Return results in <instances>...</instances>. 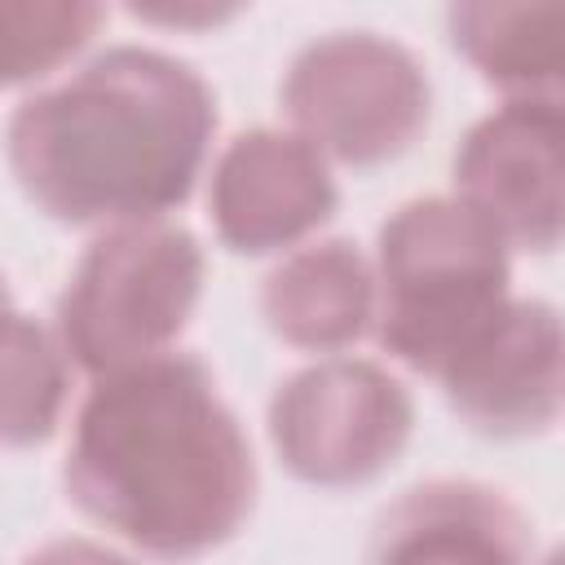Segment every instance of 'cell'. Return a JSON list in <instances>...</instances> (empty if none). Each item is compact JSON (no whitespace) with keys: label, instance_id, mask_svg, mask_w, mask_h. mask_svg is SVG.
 Segmentation results:
<instances>
[{"label":"cell","instance_id":"1","mask_svg":"<svg viewBox=\"0 0 565 565\" xmlns=\"http://www.w3.org/2000/svg\"><path fill=\"white\" fill-rule=\"evenodd\" d=\"M66 499L154 561L230 543L256 503L252 441L194 353H163L93 380L75 411Z\"/></svg>","mask_w":565,"mask_h":565},{"label":"cell","instance_id":"2","mask_svg":"<svg viewBox=\"0 0 565 565\" xmlns=\"http://www.w3.org/2000/svg\"><path fill=\"white\" fill-rule=\"evenodd\" d=\"M212 137L216 97L190 62L115 44L13 106L9 168L49 221L115 230L181 207Z\"/></svg>","mask_w":565,"mask_h":565},{"label":"cell","instance_id":"3","mask_svg":"<svg viewBox=\"0 0 565 565\" xmlns=\"http://www.w3.org/2000/svg\"><path fill=\"white\" fill-rule=\"evenodd\" d=\"M508 238L459 194L411 199L375 243V340L406 371L446 366L508 309Z\"/></svg>","mask_w":565,"mask_h":565},{"label":"cell","instance_id":"4","mask_svg":"<svg viewBox=\"0 0 565 565\" xmlns=\"http://www.w3.org/2000/svg\"><path fill=\"white\" fill-rule=\"evenodd\" d=\"M203 296V247L185 225L97 234L57 296V340L93 380L172 353Z\"/></svg>","mask_w":565,"mask_h":565},{"label":"cell","instance_id":"5","mask_svg":"<svg viewBox=\"0 0 565 565\" xmlns=\"http://www.w3.org/2000/svg\"><path fill=\"white\" fill-rule=\"evenodd\" d=\"M291 128L344 168L402 159L428 128L433 88L424 62L380 31H327L282 75Z\"/></svg>","mask_w":565,"mask_h":565},{"label":"cell","instance_id":"6","mask_svg":"<svg viewBox=\"0 0 565 565\" xmlns=\"http://www.w3.org/2000/svg\"><path fill=\"white\" fill-rule=\"evenodd\" d=\"M411 428V388L366 358H318L269 397L274 455L296 481L318 490L375 481L397 463Z\"/></svg>","mask_w":565,"mask_h":565},{"label":"cell","instance_id":"7","mask_svg":"<svg viewBox=\"0 0 565 565\" xmlns=\"http://www.w3.org/2000/svg\"><path fill=\"white\" fill-rule=\"evenodd\" d=\"M455 194L477 207L508 247L552 252L565 243V110L503 102L455 150Z\"/></svg>","mask_w":565,"mask_h":565},{"label":"cell","instance_id":"8","mask_svg":"<svg viewBox=\"0 0 565 565\" xmlns=\"http://www.w3.org/2000/svg\"><path fill=\"white\" fill-rule=\"evenodd\" d=\"M450 411L481 437L521 441L556 424L565 406V318L547 300L508 309L437 380Z\"/></svg>","mask_w":565,"mask_h":565},{"label":"cell","instance_id":"9","mask_svg":"<svg viewBox=\"0 0 565 565\" xmlns=\"http://www.w3.org/2000/svg\"><path fill=\"white\" fill-rule=\"evenodd\" d=\"M340 207L327 154L300 132L247 128L212 168L207 216L216 238L238 256H269L296 247Z\"/></svg>","mask_w":565,"mask_h":565},{"label":"cell","instance_id":"10","mask_svg":"<svg viewBox=\"0 0 565 565\" xmlns=\"http://www.w3.org/2000/svg\"><path fill=\"white\" fill-rule=\"evenodd\" d=\"M530 521L503 490L433 477L380 512L366 565H530Z\"/></svg>","mask_w":565,"mask_h":565},{"label":"cell","instance_id":"11","mask_svg":"<svg viewBox=\"0 0 565 565\" xmlns=\"http://www.w3.org/2000/svg\"><path fill=\"white\" fill-rule=\"evenodd\" d=\"M260 313L291 349L340 353L375 327V265L349 238L296 247L265 274Z\"/></svg>","mask_w":565,"mask_h":565},{"label":"cell","instance_id":"12","mask_svg":"<svg viewBox=\"0 0 565 565\" xmlns=\"http://www.w3.org/2000/svg\"><path fill=\"white\" fill-rule=\"evenodd\" d=\"M446 31L455 53L503 102L565 110V0L450 4Z\"/></svg>","mask_w":565,"mask_h":565},{"label":"cell","instance_id":"13","mask_svg":"<svg viewBox=\"0 0 565 565\" xmlns=\"http://www.w3.org/2000/svg\"><path fill=\"white\" fill-rule=\"evenodd\" d=\"M71 353L62 349L57 331L40 327L22 309L9 313L4 327V446L26 450L57 433L66 406V375Z\"/></svg>","mask_w":565,"mask_h":565},{"label":"cell","instance_id":"14","mask_svg":"<svg viewBox=\"0 0 565 565\" xmlns=\"http://www.w3.org/2000/svg\"><path fill=\"white\" fill-rule=\"evenodd\" d=\"M106 9L84 4V0H49V4H4V31H9V53H4V84H26L75 57L93 31L102 26Z\"/></svg>","mask_w":565,"mask_h":565},{"label":"cell","instance_id":"15","mask_svg":"<svg viewBox=\"0 0 565 565\" xmlns=\"http://www.w3.org/2000/svg\"><path fill=\"white\" fill-rule=\"evenodd\" d=\"M22 565H137V561L93 539H49L35 552H26Z\"/></svg>","mask_w":565,"mask_h":565},{"label":"cell","instance_id":"16","mask_svg":"<svg viewBox=\"0 0 565 565\" xmlns=\"http://www.w3.org/2000/svg\"><path fill=\"white\" fill-rule=\"evenodd\" d=\"M230 9H154V4H132V18H150V22H216Z\"/></svg>","mask_w":565,"mask_h":565},{"label":"cell","instance_id":"17","mask_svg":"<svg viewBox=\"0 0 565 565\" xmlns=\"http://www.w3.org/2000/svg\"><path fill=\"white\" fill-rule=\"evenodd\" d=\"M543 565H565V543H561V547H552V552L543 556Z\"/></svg>","mask_w":565,"mask_h":565}]
</instances>
